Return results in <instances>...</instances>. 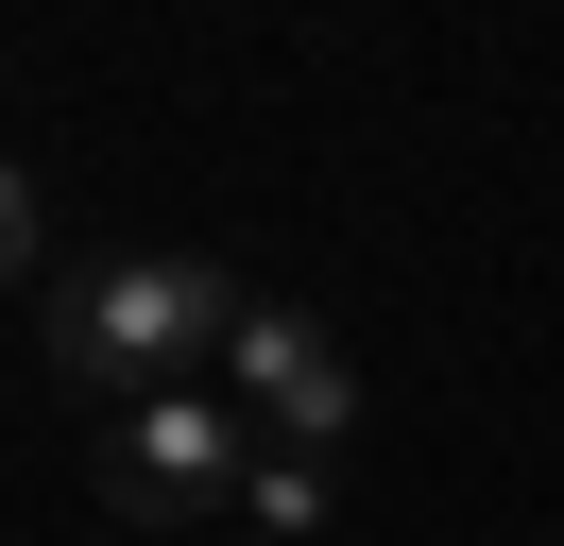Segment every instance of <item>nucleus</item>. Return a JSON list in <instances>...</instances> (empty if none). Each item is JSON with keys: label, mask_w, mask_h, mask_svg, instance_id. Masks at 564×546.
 Instances as JSON below:
<instances>
[{"label": "nucleus", "mask_w": 564, "mask_h": 546, "mask_svg": "<svg viewBox=\"0 0 564 546\" xmlns=\"http://www.w3.org/2000/svg\"><path fill=\"white\" fill-rule=\"evenodd\" d=\"M223 393H240L257 444H291V461H343V427H359V359L308 325V307H274V291H257L240 341H223Z\"/></svg>", "instance_id": "7ed1b4c3"}, {"label": "nucleus", "mask_w": 564, "mask_h": 546, "mask_svg": "<svg viewBox=\"0 0 564 546\" xmlns=\"http://www.w3.org/2000/svg\"><path fill=\"white\" fill-rule=\"evenodd\" d=\"M86 478H104V512H138V529H240V478H257V410L240 393H138L104 410V444H86Z\"/></svg>", "instance_id": "f03ea898"}, {"label": "nucleus", "mask_w": 564, "mask_h": 546, "mask_svg": "<svg viewBox=\"0 0 564 546\" xmlns=\"http://www.w3.org/2000/svg\"><path fill=\"white\" fill-rule=\"evenodd\" d=\"M35 256H52V205H35V171L0 154V291H18V273H35Z\"/></svg>", "instance_id": "39448f33"}, {"label": "nucleus", "mask_w": 564, "mask_h": 546, "mask_svg": "<svg viewBox=\"0 0 564 546\" xmlns=\"http://www.w3.org/2000/svg\"><path fill=\"white\" fill-rule=\"evenodd\" d=\"M240 273L223 256H86V273H52V375L69 393H104V410H138V393H188V375L240 341Z\"/></svg>", "instance_id": "f257e3e1"}, {"label": "nucleus", "mask_w": 564, "mask_h": 546, "mask_svg": "<svg viewBox=\"0 0 564 546\" xmlns=\"http://www.w3.org/2000/svg\"><path fill=\"white\" fill-rule=\"evenodd\" d=\"M325 512H343V478H325V461H291V444H257L240 529H257V546H325Z\"/></svg>", "instance_id": "20e7f679"}]
</instances>
